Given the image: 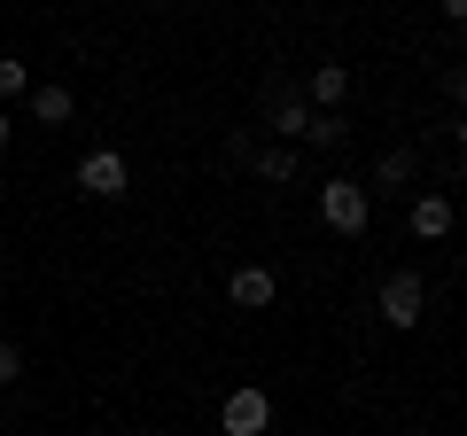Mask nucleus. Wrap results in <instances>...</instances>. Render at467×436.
<instances>
[{
  "instance_id": "ddd939ff",
  "label": "nucleus",
  "mask_w": 467,
  "mask_h": 436,
  "mask_svg": "<svg viewBox=\"0 0 467 436\" xmlns=\"http://www.w3.org/2000/svg\"><path fill=\"white\" fill-rule=\"evenodd\" d=\"M16 374H24V358H16V343H0V389L16 382Z\"/></svg>"
},
{
  "instance_id": "20e7f679",
  "label": "nucleus",
  "mask_w": 467,
  "mask_h": 436,
  "mask_svg": "<svg viewBox=\"0 0 467 436\" xmlns=\"http://www.w3.org/2000/svg\"><path fill=\"white\" fill-rule=\"evenodd\" d=\"M78 187H86V195H101V202H117V195H125V156H117V149H94V156L78 164Z\"/></svg>"
},
{
  "instance_id": "f257e3e1",
  "label": "nucleus",
  "mask_w": 467,
  "mask_h": 436,
  "mask_svg": "<svg viewBox=\"0 0 467 436\" xmlns=\"http://www.w3.org/2000/svg\"><path fill=\"white\" fill-rule=\"evenodd\" d=\"M319 218H327L335 234H367V218H374V195L358 180H327L319 187Z\"/></svg>"
},
{
  "instance_id": "1a4fd4ad",
  "label": "nucleus",
  "mask_w": 467,
  "mask_h": 436,
  "mask_svg": "<svg viewBox=\"0 0 467 436\" xmlns=\"http://www.w3.org/2000/svg\"><path fill=\"white\" fill-rule=\"evenodd\" d=\"M374 180H382V187H398V180H413V156H405V149H389V156H382V171H374Z\"/></svg>"
},
{
  "instance_id": "f8f14e48",
  "label": "nucleus",
  "mask_w": 467,
  "mask_h": 436,
  "mask_svg": "<svg viewBox=\"0 0 467 436\" xmlns=\"http://www.w3.org/2000/svg\"><path fill=\"white\" fill-rule=\"evenodd\" d=\"M257 171H265V180H288V171H296V156H288V149H273V156H257Z\"/></svg>"
},
{
  "instance_id": "39448f33",
  "label": "nucleus",
  "mask_w": 467,
  "mask_h": 436,
  "mask_svg": "<svg viewBox=\"0 0 467 436\" xmlns=\"http://www.w3.org/2000/svg\"><path fill=\"white\" fill-rule=\"evenodd\" d=\"M226 288H234V304H242V312H265V304H273V273H265V265H242Z\"/></svg>"
},
{
  "instance_id": "7ed1b4c3",
  "label": "nucleus",
  "mask_w": 467,
  "mask_h": 436,
  "mask_svg": "<svg viewBox=\"0 0 467 436\" xmlns=\"http://www.w3.org/2000/svg\"><path fill=\"white\" fill-rule=\"evenodd\" d=\"M218 420H226V436H265L273 405H265V389H234V398L218 405Z\"/></svg>"
},
{
  "instance_id": "f03ea898",
  "label": "nucleus",
  "mask_w": 467,
  "mask_h": 436,
  "mask_svg": "<svg viewBox=\"0 0 467 436\" xmlns=\"http://www.w3.org/2000/svg\"><path fill=\"white\" fill-rule=\"evenodd\" d=\"M420 312H429L420 273H389V281H382V319H389V327H420Z\"/></svg>"
},
{
  "instance_id": "9b49d317",
  "label": "nucleus",
  "mask_w": 467,
  "mask_h": 436,
  "mask_svg": "<svg viewBox=\"0 0 467 436\" xmlns=\"http://www.w3.org/2000/svg\"><path fill=\"white\" fill-rule=\"evenodd\" d=\"M24 94V63H8V55H0V101H16Z\"/></svg>"
},
{
  "instance_id": "9d476101",
  "label": "nucleus",
  "mask_w": 467,
  "mask_h": 436,
  "mask_svg": "<svg viewBox=\"0 0 467 436\" xmlns=\"http://www.w3.org/2000/svg\"><path fill=\"white\" fill-rule=\"evenodd\" d=\"M304 140H319V149H335V140H343V125H335V118H304Z\"/></svg>"
},
{
  "instance_id": "6e6552de",
  "label": "nucleus",
  "mask_w": 467,
  "mask_h": 436,
  "mask_svg": "<svg viewBox=\"0 0 467 436\" xmlns=\"http://www.w3.org/2000/svg\"><path fill=\"white\" fill-rule=\"evenodd\" d=\"M312 94H319V101H343V94H350V70H343V63H319V70H312Z\"/></svg>"
},
{
  "instance_id": "0eeeda50",
  "label": "nucleus",
  "mask_w": 467,
  "mask_h": 436,
  "mask_svg": "<svg viewBox=\"0 0 467 436\" xmlns=\"http://www.w3.org/2000/svg\"><path fill=\"white\" fill-rule=\"evenodd\" d=\"M32 109H39V125H70V109H78V101H70V86H39Z\"/></svg>"
},
{
  "instance_id": "4468645a",
  "label": "nucleus",
  "mask_w": 467,
  "mask_h": 436,
  "mask_svg": "<svg viewBox=\"0 0 467 436\" xmlns=\"http://www.w3.org/2000/svg\"><path fill=\"white\" fill-rule=\"evenodd\" d=\"M0 156H8V118H0Z\"/></svg>"
},
{
  "instance_id": "423d86ee",
  "label": "nucleus",
  "mask_w": 467,
  "mask_h": 436,
  "mask_svg": "<svg viewBox=\"0 0 467 436\" xmlns=\"http://www.w3.org/2000/svg\"><path fill=\"white\" fill-rule=\"evenodd\" d=\"M413 234L420 242H444L451 234V202L444 195H413Z\"/></svg>"
}]
</instances>
